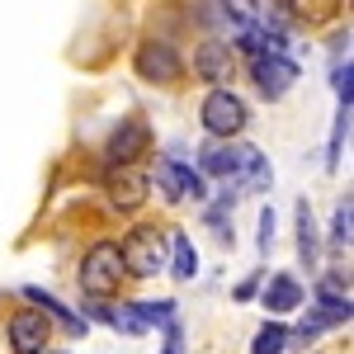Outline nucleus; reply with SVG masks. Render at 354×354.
I'll list each match as a JSON object with an SVG mask.
<instances>
[{
	"label": "nucleus",
	"instance_id": "obj_15",
	"mask_svg": "<svg viewBox=\"0 0 354 354\" xmlns=\"http://www.w3.org/2000/svg\"><path fill=\"white\" fill-rule=\"evenodd\" d=\"M170 250H175V279L189 283L194 274H198V250H194V241L185 232H175V236H170Z\"/></svg>",
	"mask_w": 354,
	"mask_h": 354
},
{
	"label": "nucleus",
	"instance_id": "obj_6",
	"mask_svg": "<svg viewBox=\"0 0 354 354\" xmlns=\"http://www.w3.org/2000/svg\"><path fill=\"white\" fill-rule=\"evenodd\" d=\"M48 335H53V322L43 312H15L10 317V350L15 354H43Z\"/></svg>",
	"mask_w": 354,
	"mask_h": 354
},
{
	"label": "nucleus",
	"instance_id": "obj_13",
	"mask_svg": "<svg viewBox=\"0 0 354 354\" xmlns=\"http://www.w3.org/2000/svg\"><path fill=\"white\" fill-rule=\"evenodd\" d=\"M24 298L33 302V307H38L43 317H57V322L71 330V335H85V317H76L71 307H62V302H57L53 293H43V288H24Z\"/></svg>",
	"mask_w": 354,
	"mask_h": 354
},
{
	"label": "nucleus",
	"instance_id": "obj_7",
	"mask_svg": "<svg viewBox=\"0 0 354 354\" xmlns=\"http://www.w3.org/2000/svg\"><path fill=\"white\" fill-rule=\"evenodd\" d=\"M250 151L255 147H241V142H218V147H208L203 156H198V165L208 170V175H218V180H236L245 170V161H250Z\"/></svg>",
	"mask_w": 354,
	"mask_h": 354
},
{
	"label": "nucleus",
	"instance_id": "obj_20",
	"mask_svg": "<svg viewBox=\"0 0 354 354\" xmlns=\"http://www.w3.org/2000/svg\"><path fill=\"white\" fill-rule=\"evenodd\" d=\"M330 326H340L330 312H312V317L298 326V340H317V335H322V330H330Z\"/></svg>",
	"mask_w": 354,
	"mask_h": 354
},
{
	"label": "nucleus",
	"instance_id": "obj_4",
	"mask_svg": "<svg viewBox=\"0 0 354 354\" xmlns=\"http://www.w3.org/2000/svg\"><path fill=\"white\" fill-rule=\"evenodd\" d=\"M198 118H203V128H208L213 137H236L245 128V104L232 95V90H213V95L203 100Z\"/></svg>",
	"mask_w": 354,
	"mask_h": 354
},
{
	"label": "nucleus",
	"instance_id": "obj_10",
	"mask_svg": "<svg viewBox=\"0 0 354 354\" xmlns=\"http://www.w3.org/2000/svg\"><path fill=\"white\" fill-rule=\"evenodd\" d=\"M137 71H142L147 81H175V76H180V57H175L170 43H142Z\"/></svg>",
	"mask_w": 354,
	"mask_h": 354
},
{
	"label": "nucleus",
	"instance_id": "obj_8",
	"mask_svg": "<svg viewBox=\"0 0 354 354\" xmlns=\"http://www.w3.org/2000/svg\"><path fill=\"white\" fill-rule=\"evenodd\" d=\"M156 185H161L165 198H203V180L194 175L189 165H180V161H161L156 165Z\"/></svg>",
	"mask_w": 354,
	"mask_h": 354
},
{
	"label": "nucleus",
	"instance_id": "obj_1",
	"mask_svg": "<svg viewBox=\"0 0 354 354\" xmlns=\"http://www.w3.org/2000/svg\"><path fill=\"white\" fill-rule=\"evenodd\" d=\"M118 260H123V274H137V279H151V274L165 270V245L156 236V227H133L123 245H118Z\"/></svg>",
	"mask_w": 354,
	"mask_h": 354
},
{
	"label": "nucleus",
	"instance_id": "obj_3",
	"mask_svg": "<svg viewBox=\"0 0 354 354\" xmlns=\"http://www.w3.org/2000/svg\"><path fill=\"white\" fill-rule=\"evenodd\" d=\"M250 76H255V90L265 100H279V95H288V85L298 81V66H293V57L283 48H270V53L250 57Z\"/></svg>",
	"mask_w": 354,
	"mask_h": 354
},
{
	"label": "nucleus",
	"instance_id": "obj_21",
	"mask_svg": "<svg viewBox=\"0 0 354 354\" xmlns=\"http://www.w3.org/2000/svg\"><path fill=\"white\" fill-rule=\"evenodd\" d=\"M161 354H185V326L180 322H165V345Z\"/></svg>",
	"mask_w": 354,
	"mask_h": 354
},
{
	"label": "nucleus",
	"instance_id": "obj_19",
	"mask_svg": "<svg viewBox=\"0 0 354 354\" xmlns=\"http://www.w3.org/2000/svg\"><path fill=\"white\" fill-rule=\"evenodd\" d=\"M330 236H335V245H345L350 250V236H354V203L345 198L340 208H335V222H330Z\"/></svg>",
	"mask_w": 354,
	"mask_h": 354
},
{
	"label": "nucleus",
	"instance_id": "obj_18",
	"mask_svg": "<svg viewBox=\"0 0 354 354\" xmlns=\"http://www.w3.org/2000/svg\"><path fill=\"white\" fill-rule=\"evenodd\" d=\"M283 345H288V326H279V322H270V326L255 335V345H250V354H283Z\"/></svg>",
	"mask_w": 354,
	"mask_h": 354
},
{
	"label": "nucleus",
	"instance_id": "obj_5",
	"mask_svg": "<svg viewBox=\"0 0 354 354\" xmlns=\"http://www.w3.org/2000/svg\"><path fill=\"white\" fill-rule=\"evenodd\" d=\"M100 317L123 335L156 330V322H170V302H133V307H100Z\"/></svg>",
	"mask_w": 354,
	"mask_h": 354
},
{
	"label": "nucleus",
	"instance_id": "obj_16",
	"mask_svg": "<svg viewBox=\"0 0 354 354\" xmlns=\"http://www.w3.org/2000/svg\"><path fill=\"white\" fill-rule=\"evenodd\" d=\"M335 10H340V0H293V15L302 24H326L335 19Z\"/></svg>",
	"mask_w": 354,
	"mask_h": 354
},
{
	"label": "nucleus",
	"instance_id": "obj_17",
	"mask_svg": "<svg viewBox=\"0 0 354 354\" xmlns=\"http://www.w3.org/2000/svg\"><path fill=\"white\" fill-rule=\"evenodd\" d=\"M298 250H302L307 265L317 260V227H312V208H307V198L298 203Z\"/></svg>",
	"mask_w": 354,
	"mask_h": 354
},
{
	"label": "nucleus",
	"instance_id": "obj_22",
	"mask_svg": "<svg viewBox=\"0 0 354 354\" xmlns=\"http://www.w3.org/2000/svg\"><path fill=\"white\" fill-rule=\"evenodd\" d=\"M270 245H274V213L265 208V213H260V250L270 255Z\"/></svg>",
	"mask_w": 354,
	"mask_h": 354
},
{
	"label": "nucleus",
	"instance_id": "obj_12",
	"mask_svg": "<svg viewBox=\"0 0 354 354\" xmlns=\"http://www.w3.org/2000/svg\"><path fill=\"white\" fill-rule=\"evenodd\" d=\"M265 307L270 312H293V307H302V283L293 274H274L270 288H265Z\"/></svg>",
	"mask_w": 354,
	"mask_h": 354
},
{
	"label": "nucleus",
	"instance_id": "obj_2",
	"mask_svg": "<svg viewBox=\"0 0 354 354\" xmlns=\"http://www.w3.org/2000/svg\"><path fill=\"white\" fill-rule=\"evenodd\" d=\"M118 279H123V260H118V245H95L81 260V288L90 298H109L118 293Z\"/></svg>",
	"mask_w": 354,
	"mask_h": 354
},
{
	"label": "nucleus",
	"instance_id": "obj_9",
	"mask_svg": "<svg viewBox=\"0 0 354 354\" xmlns=\"http://www.w3.org/2000/svg\"><path fill=\"white\" fill-rule=\"evenodd\" d=\"M147 194H151V180L137 175V170H118L109 180V198H113L118 213H137V208L147 203Z\"/></svg>",
	"mask_w": 354,
	"mask_h": 354
},
{
	"label": "nucleus",
	"instance_id": "obj_14",
	"mask_svg": "<svg viewBox=\"0 0 354 354\" xmlns=\"http://www.w3.org/2000/svg\"><path fill=\"white\" fill-rule=\"evenodd\" d=\"M194 62H198V76H208V81L232 76V48H227V43H203Z\"/></svg>",
	"mask_w": 354,
	"mask_h": 354
},
{
	"label": "nucleus",
	"instance_id": "obj_11",
	"mask_svg": "<svg viewBox=\"0 0 354 354\" xmlns=\"http://www.w3.org/2000/svg\"><path fill=\"white\" fill-rule=\"evenodd\" d=\"M142 151H147V123H142V118H128L109 142V161L128 165V161H137Z\"/></svg>",
	"mask_w": 354,
	"mask_h": 354
},
{
	"label": "nucleus",
	"instance_id": "obj_23",
	"mask_svg": "<svg viewBox=\"0 0 354 354\" xmlns=\"http://www.w3.org/2000/svg\"><path fill=\"white\" fill-rule=\"evenodd\" d=\"M232 298H236V302H245V298H255V279H245V283H241V288H236V293H232Z\"/></svg>",
	"mask_w": 354,
	"mask_h": 354
}]
</instances>
